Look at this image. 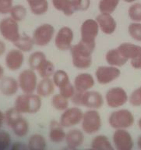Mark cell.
<instances>
[{
  "label": "cell",
  "mask_w": 141,
  "mask_h": 150,
  "mask_svg": "<svg viewBox=\"0 0 141 150\" xmlns=\"http://www.w3.org/2000/svg\"><path fill=\"white\" fill-rule=\"evenodd\" d=\"M113 142L117 150H133L134 145L131 134L126 129H118L114 132Z\"/></svg>",
  "instance_id": "16"
},
{
  "label": "cell",
  "mask_w": 141,
  "mask_h": 150,
  "mask_svg": "<svg viewBox=\"0 0 141 150\" xmlns=\"http://www.w3.org/2000/svg\"><path fill=\"white\" fill-rule=\"evenodd\" d=\"M29 9L34 15L41 16L48 12L49 4L48 0H26Z\"/></svg>",
  "instance_id": "25"
},
{
  "label": "cell",
  "mask_w": 141,
  "mask_h": 150,
  "mask_svg": "<svg viewBox=\"0 0 141 150\" xmlns=\"http://www.w3.org/2000/svg\"><path fill=\"white\" fill-rule=\"evenodd\" d=\"M19 88L17 80L12 77H3L0 80V91L6 96H12L17 93Z\"/></svg>",
  "instance_id": "21"
},
{
  "label": "cell",
  "mask_w": 141,
  "mask_h": 150,
  "mask_svg": "<svg viewBox=\"0 0 141 150\" xmlns=\"http://www.w3.org/2000/svg\"><path fill=\"white\" fill-rule=\"evenodd\" d=\"M47 142L45 137L39 134H35L29 138L27 148L28 150H45Z\"/></svg>",
  "instance_id": "27"
},
{
  "label": "cell",
  "mask_w": 141,
  "mask_h": 150,
  "mask_svg": "<svg viewBox=\"0 0 141 150\" xmlns=\"http://www.w3.org/2000/svg\"><path fill=\"white\" fill-rule=\"evenodd\" d=\"M59 121L52 120L50 124L49 138L52 142L60 143L66 138V133Z\"/></svg>",
  "instance_id": "24"
},
{
  "label": "cell",
  "mask_w": 141,
  "mask_h": 150,
  "mask_svg": "<svg viewBox=\"0 0 141 150\" xmlns=\"http://www.w3.org/2000/svg\"><path fill=\"white\" fill-rule=\"evenodd\" d=\"M97 23L98 24L99 29L105 35H111L115 33L117 28V23L112 14L100 13L96 16Z\"/></svg>",
  "instance_id": "17"
},
{
  "label": "cell",
  "mask_w": 141,
  "mask_h": 150,
  "mask_svg": "<svg viewBox=\"0 0 141 150\" xmlns=\"http://www.w3.org/2000/svg\"><path fill=\"white\" fill-rule=\"evenodd\" d=\"M52 79L55 86L59 89L71 83L69 76L67 74V72L63 70H55L52 75Z\"/></svg>",
  "instance_id": "31"
},
{
  "label": "cell",
  "mask_w": 141,
  "mask_h": 150,
  "mask_svg": "<svg viewBox=\"0 0 141 150\" xmlns=\"http://www.w3.org/2000/svg\"><path fill=\"white\" fill-rule=\"evenodd\" d=\"M11 150H28V148L23 142H17L14 143L13 145L12 148H11Z\"/></svg>",
  "instance_id": "43"
},
{
  "label": "cell",
  "mask_w": 141,
  "mask_h": 150,
  "mask_svg": "<svg viewBox=\"0 0 141 150\" xmlns=\"http://www.w3.org/2000/svg\"><path fill=\"white\" fill-rule=\"evenodd\" d=\"M72 6L74 12H85L88 10L91 0H72Z\"/></svg>",
  "instance_id": "38"
},
{
  "label": "cell",
  "mask_w": 141,
  "mask_h": 150,
  "mask_svg": "<svg viewBox=\"0 0 141 150\" xmlns=\"http://www.w3.org/2000/svg\"><path fill=\"white\" fill-rule=\"evenodd\" d=\"M138 126H139V127H140V130H141V118L138 120Z\"/></svg>",
  "instance_id": "50"
},
{
  "label": "cell",
  "mask_w": 141,
  "mask_h": 150,
  "mask_svg": "<svg viewBox=\"0 0 141 150\" xmlns=\"http://www.w3.org/2000/svg\"><path fill=\"white\" fill-rule=\"evenodd\" d=\"M86 150H94L93 149H86Z\"/></svg>",
  "instance_id": "51"
},
{
  "label": "cell",
  "mask_w": 141,
  "mask_h": 150,
  "mask_svg": "<svg viewBox=\"0 0 141 150\" xmlns=\"http://www.w3.org/2000/svg\"><path fill=\"white\" fill-rule=\"evenodd\" d=\"M137 144H138L139 148H140V149H141V135L140 136V137H139L138 141H137Z\"/></svg>",
  "instance_id": "48"
},
{
  "label": "cell",
  "mask_w": 141,
  "mask_h": 150,
  "mask_svg": "<svg viewBox=\"0 0 141 150\" xmlns=\"http://www.w3.org/2000/svg\"><path fill=\"white\" fill-rule=\"evenodd\" d=\"M52 6L58 11L66 16H70L75 13L72 6V0H51Z\"/></svg>",
  "instance_id": "26"
},
{
  "label": "cell",
  "mask_w": 141,
  "mask_h": 150,
  "mask_svg": "<svg viewBox=\"0 0 141 150\" xmlns=\"http://www.w3.org/2000/svg\"><path fill=\"white\" fill-rule=\"evenodd\" d=\"M13 6V0H0V13H10Z\"/></svg>",
  "instance_id": "42"
},
{
  "label": "cell",
  "mask_w": 141,
  "mask_h": 150,
  "mask_svg": "<svg viewBox=\"0 0 141 150\" xmlns=\"http://www.w3.org/2000/svg\"><path fill=\"white\" fill-rule=\"evenodd\" d=\"M4 120H5V114L0 110V128L3 126Z\"/></svg>",
  "instance_id": "45"
},
{
  "label": "cell",
  "mask_w": 141,
  "mask_h": 150,
  "mask_svg": "<svg viewBox=\"0 0 141 150\" xmlns=\"http://www.w3.org/2000/svg\"><path fill=\"white\" fill-rule=\"evenodd\" d=\"M91 147L94 150H115L108 137L103 134L96 136L92 140Z\"/></svg>",
  "instance_id": "29"
},
{
  "label": "cell",
  "mask_w": 141,
  "mask_h": 150,
  "mask_svg": "<svg viewBox=\"0 0 141 150\" xmlns=\"http://www.w3.org/2000/svg\"><path fill=\"white\" fill-rule=\"evenodd\" d=\"M0 34L5 40L14 43L20 37L18 22L10 16L2 19L0 21Z\"/></svg>",
  "instance_id": "11"
},
{
  "label": "cell",
  "mask_w": 141,
  "mask_h": 150,
  "mask_svg": "<svg viewBox=\"0 0 141 150\" xmlns=\"http://www.w3.org/2000/svg\"><path fill=\"white\" fill-rule=\"evenodd\" d=\"M134 120L133 112L126 109L115 110L108 117V124L116 130L129 128L133 125Z\"/></svg>",
  "instance_id": "6"
},
{
  "label": "cell",
  "mask_w": 141,
  "mask_h": 150,
  "mask_svg": "<svg viewBox=\"0 0 141 150\" xmlns=\"http://www.w3.org/2000/svg\"><path fill=\"white\" fill-rule=\"evenodd\" d=\"M74 33L68 26L62 27L55 35V45L60 51H69L73 46Z\"/></svg>",
  "instance_id": "13"
},
{
  "label": "cell",
  "mask_w": 141,
  "mask_h": 150,
  "mask_svg": "<svg viewBox=\"0 0 141 150\" xmlns=\"http://www.w3.org/2000/svg\"><path fill=\"white\" fill-rule=\"evenodd\" d=\"M3 75H4V69L2 66L0 65V80L3 78Z\"/></svg>",
  "instance_id": "46"
},
{
  "label": "cell",
  "mask_w": 141,
  "mask_h": 150,
  "mask_svg": "<svg viewBox=\"0 0 141 150\" xmlns=\"http://www.w3.org/2000/svg\"><path fill=\"white\" fill-rule=\"evenodd\" d=\"M5 121L18 137H24L28 133L29 124L20 112L14 107L8 110L5 113Z\"/></svg>",
  "instance_id": "4"
},
{
  "label": "cell",
  "mask_w": 141,
  "mask_h": 150,
  "mask_svg": "<svg viewBox=\"0 0 141 150\" xmlns=\"http://www.w3.org/2000/svg\"><path fill=\"white\" fill-rule=\"evenodd\" d=\"M70 55L73 67L79 70H86L91 67L92 53L94 50L84 45L82 42L73 45L70 49Z\"/></svg>",
  "instance_id": "2"
},
{
  "label": "cell",
  "mask_w": 141,
  "mask_h": 150,
  "mask_svg": "<svg viewBox=\"0 0 141 150\" xmlns=\"http://www.w3.org/2000/svg\"><path fill=\"white\" fill-rule=\"evenodd\" d=\"M10 17H12L17 22H20L27 16V11L26 7L23 5L17 4L14 5L10 12Z\"/></svg>",
  "instance_id": "35"
},
{
  "label": "cell",
  "mask_w": 141,
  "mask_h": 150,
  "mask_svg": "<svg viewBox=\"0 0 141 150\" xmlns=\"http://www.w3.org/2000/svg\"><path fill=\"white\" fill-rule=\"evenodd\" d=\"M129 36L136 42H141V23L133 22L128 27Z\"/></svg>",
  "instance_id": "37"
},
{
  "label": "cell",
  "mask_w": 141,
  "mask_h": 150,
  "mask_svg": "<svg viewBox=\"0 0 141 150\" xmlns=\"http://www.w3.org/2000/svg\"><path fill=\"white\" fill-rule=\"evenodd\" d=\"M42 105L41 97L36 93H24L16 98L14 108L20 113H36Z\"/></svg>",
  "instance_id": "3"
},
{
  "label": "cell",
  "mask_w": 141,
  "mask_h": 150,
  "mask_svg": "<svg viewBox=\"0 0 141 150\" xmlns=\"http://www.w3.org/2000/svg\"><path fill=\"white\" fill-rule=\"evenodd\" d=\"M95 85V78L89 73H80L77 74L73 81V86L76 91L85 92L91 90Z\"/></svg>",
  "instance_id": "18"
},
{
  "label": "cell",
  "mask_w": 141,
  "mask_h": 150,
  "mask_svg": "<svg viewBox=\"0 0 141 150\" xmlns=\"http://www.w3.org/2000/svg\"><path fill=\"white\" fill-rule=\"evenodd\" d=\"M83 112L79 106L68 107L62 113L59 123L63 127H71L76 126L82 120Z\"/></svg>",
  "instance_id": "15"
},
{
  "label": "cell",
  "mask_w": 141,
  "mask_h": 150,
  "mask_svg": "<svg viewBox=\"0 0 141 150\" xmlns=\"http://www.w3.org/2000/svg\"><path fill=\"white\" fill-rule=\"evenodd\" d=\"M129 102L133 106H141V85L130 94Z\"/></svg>",
  "instance_id": "39"
},
{
  "label": "cell",
  "mask_w": 141,
  "mask_h": 150,
  "mask_svg": "<svg viewBox=\"0 0 141 150\" xmlns=\"http://www.w3.org/2000/svg\"><path fill=\"white\" fill-rule=\"evenodd\" d=\"M75 88H74L73 84H72V83H69V84L66 85V86H64L63 88L59 89V93L61 94L63 97L69 99V100H70L71 98H72V97L75 94Z\"/></svg>",
  "instance_id": "41"
},
{
  "label": "cell",
  "mask_w": 141,
  "mask_h": 150,
  "mask_svg": "<svg viewBox=\"0 0 141 150\" xmlns=\"http://www.w3.org/2000/svg\"><path fill=\"white\" fill-rule=\"evenodd\" d=\"M125 2H127V3H133V2H136L137 0H123Z\"/></svg>",
  "instance_id": "49"
},
{
  "label": "cell",
  "mask_w": 141,
  "mask_h": 150,
  "mask_svg": "<svg viewBox=\"0 0 141 150\" xmlns=\"http://www.w3.org/2000/svg\"><path fill=\"white\" fill-rule=\"evenodd\" d=\"M15 47L23 52H28L33 49L35 45L32 37L27 35H20V37L13 43Z\"/></svg>",
  "instance_id": "30"
},
{
  "label": "cell",
  "mask_w": 141,
  "mask_h": 150,
  "mask_svg": "<svg viewBox=\"0 0 141 150\" xmlns=\"http://www.w3.org/2000/svg\"><path fill=\"white\" fill-rule=\"evenodd\" d=\"M120 0H100L98 9L102 13L112 14L116 10L119 5Z\"/></svg>",
  "instance_id": "32"
},
{
  "label": "cell",
  "mask_w": 141,
  "mask_h": 150,
  "mask_svg": "<svg viewBox=\"0 0 141 150\" xmlns=\"http://www.w3.org/2000/svg\"><path fill=\"white\" fill-rule=\"evenodd\" d=\"M128 16L133 22L141 23V3L133 2L128 9Z\"/></svg>",
  "instance_id": "36"
},
{
  "label": "cell",
  "mask_w": 141,
  "mask_h": 150,
  "mask_svg": "<svg viewBox=\"0 0 141 150\" xmlns=\"http://www.w3.org/2000/svg\"><path fill=\"white\" fill-rule=\"evenodd\" d=\"M24 62V52L18 49H11L6 54L5 58L6 65L12 71L20 70Z\"/></svg>",
  "instance_id": "19"
},
{
  "label": "cell",
  "mask_w": 141,
  "mask_h": 150,
  "mask_svg": "<svg viewBox=\"0 0 141 150\" xmlns=\"http://www.w3.org/2000/svg\"><path fill=\"white\" fill-rule=\"evenodd\" d=\"M76 106H83L88 110H98L103 106L105 98L99 91L94 90L77 92L76 91L70 99Z\"/></svg>",
  "instance_id": "1"
},
{
  "label": "cell",
  "mask_w": 141,
  "mask_h": 150,
  "mask_svg": "<svg viewBox=\"0 0 141 150\" xmlns=\"http://www.w3.org/2000/svg\"><path fill=\"white\" fill-rule=\"evenodd\" d=\"M102 125L101 115L98 110H88L83 112L81 126L83 132L93 134L101 129Z\"/></svg>",
  "instance_id": "8"
},
{
  "label": "cell",
  "mask_w": 141,
  "mask_h": 150,
  "mask_svg": "<svg viewBox=\"0 0 141 150\" xmlns=\"http://www.w3.org/2000/svg\"><path fill=\"white\" fill-rule=\"evenodd\" d=\"M105 102L108 107L118 109L129 102V96L124 88L121 87H113L106 92Z\"/></svg>",
  "instance_id": "10"
},
{
  "label": "cell",
  "mask_w": 141,
  "mask_h": 150,
  "mask_svg": "<svg viewBox=\"0 0 141 150\" xmlns=\"http://www.w3.org/2000/svg\"><path fill=\"white\" fill-rule=\"evenodd\" d=\"M65 140L67 146L77 149L84 142V134L79 129H72L66 133Z\"/></svg>",
  "instance_id": "23"
},
{
  "label": "cell",
  "mask_w": 141,
  "mask_h": 150,
  "mask_svg": "<svg viewBox=\"0 0 141 150\" xmlns=\"http://www.w3.org/2000/svg\"><path fill=\"white\" fill-rule=\"evenodd\" d=\"M62 150H77V149H75V148H71V147H69V146H66V148H63Z\"/></svg>",
  "instance_id": "47"
},
{
  "label": "cell",
  "mask_w": 141,
  "mask_h": 150,
  "mask_svg": "<svg viewBox=\"0 0 141 150\" xmlns=\"http://www.w3.org/2000/svg\"><path fill=\"white\" fill-rule=\"evenodd\" d=\"M51 103H52V107L54 108L55 110H58V111H62V112L66 110L69 105V99L63 97L60 93L53 95Z\"/></svg>",
  "instance_id": "33"
},
{
  "label": "cell",
  "mask_w": 141,
  "mask_h": 150,
  "mask_svg": "<svg viewBox=\"0 0 141 150\" xmlns=\"http://www.w3.org/2000/svg\"><path fill=\"white\" fill-rule=\"evenodd\" d=\"M45 59H47V57L43 52H34L33 53H31V56H29L28 59V64L30 66V68L35 71L36 69L38 67V66L40 65Z\"/></svg>",
  "instance_id": "34"
},
{
  "label": "cell",
  "mask_w": 141,
  "mask_h": 150,
  "mask_svg": "<svg viewBox=\"0 0 141 150\" xmlns=\"http://www.w3.org/2000/svg\"><path fill=\"white\" fill-rule=\"evenodd\" d=\"M6 49V48L5 43H4L3 41L0 40V56H2L3 54L5 53Z\"/></svg>",
  "instance_id": "44"
},
{
  "label": "cell",
  "mask_w": 141,
  "mask_h": 150,
  "mask_svg": "<svg viewBox=\"0 0 141 150\" xmlns=\"http://www.w3.org/2000/svg\"><path fill=\"white\" fill-rule=\"evenodd\" d=\"M19 88L24 93H34L36 91L38 85V76L35 71L32 69H26L23 70L18 77Z\"/></svg>",
  "instance_id": "12"
},
{
  "label": "cell",
  "mask_w": 141,
  "mask_h": 150,
  "mask_svg": "<svg viewBox=\"0 0 141 150\" xmlns=\"http://www.w3.org/2000/svg\"><path fill=\"white\" fill-rule=\"evenodd\" d=\"M11 143V137L6 131H0V150L7 149Z\"/></svg>",
  "instance_id": "40"
},
{
  "label": "cell",
  "mask_w": 141,
  "mask_h": 150,
  "mask_svg": "<svg viewBox=\"0 0 141 150\" xmlns=\"http://www.w3.org/2000/svg\"><path fill=\"white\" fill-rule=\"evenodd\" d=\"M105 60L108 65L118 68L122 67L128 62L126 59L122 56L118 48L112 49L106 52Z\"/></svg>",
  "instance_id": "22"
},
{
  "label": "cell",
  "mask_w": 141,
  "mask_h": 150,
  "mask_svg": "<svg viewBox=\"0 0 141 150\" xmlns=\"http://www.w3.org/2000/svg\"><path fill=\"white\" fill-rule=\"evenodd\" d=\"M117 48L122 56L130 61L132 67L136 70L141 69V46L130 42H123Z\"/></svg>",
  "instance_id": "7"
},
{
  "label": "cell",
  "mask_w": 141,
  "mask_h": 150,
  "mask_svg": "<svg viewBox=\"0 0 141 150\" xmlns=\"http://www.w3.org/2000/svg\"><path fill=\"white\" fill-rule=\"evenodd\" d=\"M121 75L119 68L112 66H100L95 71L97 82L101 85H106L115 81Z\"/></svg>",
  "instance_id": "14"
},
{
  "label": "cell",
  "mask_w": 141,
  "mask_h": 150,
  "mask_svg": "<svg viewBox=\"0 0 141 150\" xmlns=\"http://www.w3.org/2000/svg\"><path fill=\"white\" fill-rule=\"evenodd\" d=\"M38 74L41 78H48V77H52L54 72L55 71V69L54 63L48 60V59H45L38 67L36 69Z\"/></svg>",
  "instance_id": "28"
},
{
  "label": "cell",
  "mask_w": 141,
  "mask_h": 150,
  "mask_svg": "<svg viewBox=\"0 0 141 150\" xmlns=\"http://www.w3.org/2000/svg\"><path fill=\"white\" fill-rule=\"evenodd\" d=\"M55 30L50 23H42L34 30L32 38L34 45L39 47L47 46L54 39Z\"/></svg>",
  "instance_id": "9"
},
{
  "label": "cell",
  "mask_w": 141,
  "mask_h": 150,
  "mask_svg": "<svg viewBox=\"0 0 141 150\" xmlns=\"http://www.w3.org/2000/svg\"><path fill=\"white\" fill-rule=\"evenodd\" d=\"M55 88V86L52 81V77L41 78L40 81H38L35 91L36 94L41 98H47L54 94Z\"/></svg>",
  "instance_id": "20"
},
{
  "label": "cell",
  "mask_w": 141,
  "mask_h": 150,
  "mask_svg": "<svg viewBox=\"0 0 141 150\" xmlns=\"http://www.w3.org/2000/svg\"><path fill=\"white\" fill-rule=\"evenodd\" d=\"M99 31L100 29L95 19L85 20L80 26V42L94 51Z\"/></svg>",
  "instance_id": "5"
}]
</instances>
